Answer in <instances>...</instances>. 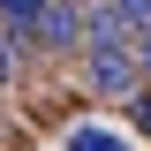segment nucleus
Listing matches in <instances>:
<instances>
[{
	"label": "nucleus",
	"instance_id": "nucleus-1",
	"mask_svg": "<svg viewBox=\"0 0 151 151\" xmlns=\"http://www.w3.org/2000/svg\"><path fill=\"white\" fill-rule=\"evenodd\" d=\"M76 38H91V15H83L76 0H53V8L38 15V30H30V45H45V53H68Z\"/></svg>",
	"mask_w": 151,
	"mask_h": 151
},
{
	"label": "nucleus",
	"instance_id": "nucleus-2",
	"mask_svg": "<svg viewBox=\"0 0 151 151\" xmlns=\"http://www.w3.org/2000/svg\"><path fill=\"white\" fill-rule=\"evenodd\" d=\"M91 83H98L106 98H129V106L144 98V76H136V60H129V45H113V53H91Z\"/></svg>",
	"mask_w": 151,
	"mask_h": 151
},
{
	"label": "nucleus",
	"instance_id": "nucleus-3",
	"mask_svg": "<svg viewBox=\"0 0 151 151\" xmlns=\"http://www.w3.org/2000/svg\"><path fill=\"white\" fill-rule=\"evenodd\" d=\"M45 8H53V0H0V30H23V38H30Z\"/></svg>",
	"mask_w": 151,
	"mask_h": 151
},
{
	"label": "nucleus",
	"instance_id": "nucleus-4",
	"mask_svg": "<svg viewBox=\"0 0 151 151\" xmlns=\"http://www.w3.org/2000/svg\"><path fill=\"white\" fill-rule=\"evenodd\" d=\"M68 151H129V136H113V129H76Z\"/></svg>",
	"mask_w": 151,
	"mask_h": 151
},
{
	"label": "nucleus",
	"instance_id": "nucleus-5",
	"mask_svg": "<svg viewBox=\"0 0 151 151\" xmlns=\"http://www.w3.org/2000/svg\"><path fill=\"white\" fill-rule=\"evenodd\" d=\"M113 15L129 23V30H144V23H151V0H113Z\"/></svg>",
	"mask_w": 151,
	"mask_h": 151
},
{
	"label": "nucleus",
	"instance_id": "nucleus-6",
	"mask_svg": "<svg viewBox=\"0 0 151 151\" xmlns=\"http://www.w3.org/2000/svg\"><path fill=\"white\" fill-rule=\"evenodd\" d=\"M8 76H15V38L0 30V83H8Z\"/></svg>",
	"mask_w": 151,
	"mask_h": 151
},
{
	"label": "nucleus",
	"instance_id": "nucleus-7",
	"mask_svg": "<svg viewBox=\"0 0 151 151\" xmlns=\"http://www.w3.org/2000/svg\"><path fill=\"white\" fill-rule=\"evenodd\" d=\"M129 113H136V129H151V91H144V98H136V106H129Z\"/></svg>",
	"mask_w": 151,
	"mask_h": 151
},
{
	"label": "nucleus",
	"instance_id": "nucleus-8",
	"mask_svg": "<svg viewBox=\"0 0 151 151\" xmlns=\"http://www.w3.org/2000/svg\"><path fill=\"white\" fill-rule=\"evenodd\" d=\"M144 68H151V30H144Z\"/></svg>",
	"mask_w": 151,
	"mask_h": 151
},
{
	"label": "nucleus",
	"instance_id": "nucleus-9",
	"mask_svg": "<svg viewBox=\"0 0 151 151\" xmlns=\"http://www.w3.org/2000/svg\"><path fill=\"white\" fill-rule=\"evenodd\" d=\"M76 8H83V0H76Z\"/></svg>",
	"mask_w": 151,
	"mask_h": 151
}]
</instances>
